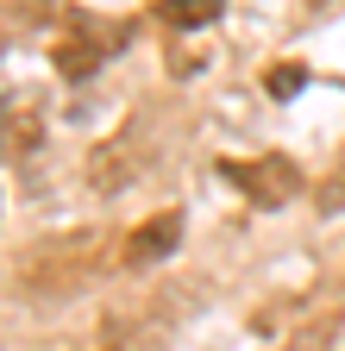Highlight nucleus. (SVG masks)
<instances>
[{
	"label": "nucleus",
	"instance_id": "obj_1",
	"mask_svg": "<svg viewBox=\"0 0 345 351\" xmlns=\"http://www.w3.org/2000/svg\"><path fill=\"white\" fill-rule=\"evenodd\" d=\"M176 239H182V219H176V213H157L151 226L132 232V251H126V257H132V263H157V257L176 251Z\"/></svg>",
	"mask_w": 345,
	"mask_h": 351
},
{
	"label": "nucleus",
	"instance_id": "obj_2",
	"mask_svg": "<svg viewBox=\"0 0 345 351\" xmlns=\"http://www.w3.org/2000/svg\"><path fill=\"white\" fill-rule=\"evenodd\" d=\"M169 25H176V32H195V25H213V19H220L226 13V0H169Z\"/></svg>",
	"mask_w": 345,
	"mask_h": 351
},
{
	"label": "nucleus",
	"instance_id": "obj_3",
	"mask_svg": "<svg viewBox=\"0 0 345 351\" xmlns=\"http://www.w3.org/2000/svg\"><path fill=\"white\" fill-rule=\"evenodd\" d=\"M264 88H270L276 101H295V88H308V69H301V63H283V69H270Z\"/></svg>",
	"mask_w": 345,
	"mask_h": 351
}]
</instances>
